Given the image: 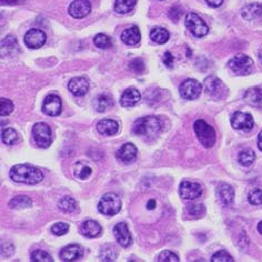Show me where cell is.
Segmentation results:
<instances>
[{"label":"cell","instance_id":"1","mask_svg":"<svg viewBox=\"0 0 262 262\" xmlns=\"http://www.w3.org/2000/svg\"><path fill=\"white\" fill-rule=\"evenodd\" d=\"M9 176L11 180L25 183V185H37L43 180V173L41 170L32 165H28V163L14 166L10 169Z\"/></svg>","mask_w":262,"mask_h":262},{"label":"cell","instance_id":"2","mask_svg":"<svg viewBox=\"0 0 262 262\" xmlns=\"http://www.w3.org/2000/svg\"><path fill=\"white\" fill-rule=\"evenodd\" d=\"M161 130L160 120L157 117L147 116L137 119L134 123L133 131L137 136L142 137H154L159 134Z\"/></svg>","mask_w":262,"mask_h":262},{"label":"cell","instance_id":"3","mask_svg":"<svg viewBox=\"0 0 262 262\" xmlns=\"http://www.w3.org/2000/svg\"><path fill=\"white\" fill-rule=\"evenodd\" d=\"M193 128L196 137H198V140L202 146L206 148H212L215 145L217 134H215V130L210 124L207 123L205 120L198 119L194 122Z\"/></svg>","mask_w":262,"mask_h":262},{"label":"cell","instance_id":"4","mask_svg":"<svg viewBox=\"0 0 262 262\" xmlns=\"http://www.w3.org/2000/svg\"><path fill=\"white\" fill-rule=\"evenodd\" d=\"M98 210L103 215L113 217L121 210V200L115 193H106L98 204Z\"/></svg>","mask_w":262,"mask_h":262},{"label":"cell","instance_id":"5","mask_svg":"<svg viewBox=\"0 0 262 262\" xmlns=\"http://www.w3.org/2000/svg\"><path fill=\"white\" fill-rule=\"evenodd\" d=\"M32 138H34L37 147L41 149L48 148L52 142L50 127L45 122L36 123L32 128Z\"/></svg>","mask_w":262,"mask_h":262},{"label":"cell","instance_id":"6","mask_svg":"<svg viewBox=\"0 0 262 262\" xmlns=\"http://www.w3.org/2000/svg\"><path fill=\"white\" fill-rule=\"evenodd\" d=\"M229 68L232 70V73L239 76H245L251 73V70L253 68V60L244 54H240L234 56L232 59H230V61L228 63Z\"/></svg>","mask_w":262,"mask_h":262},{"label":"cell","instance_id":"7","mask_svg":"<svg viewBox=\"0 0 262 262\" xmlns=\"http://www.w3.org/2000/svg\"><path fill=\"white\" fill-rule=\"evenodd\" d=\"M185 24L189 31L196 38H201L208 35L209 27L207 24L202 20L200 16L194 14V12H190V14L187 15Z\"/></svg>","mask_w":262,"mask_h":262},{"label":"cell","instance_id":"8","mask_svg":"<svg viewBox=\"0 0 262 262\" xmlns=\"http://www.w3.org/2000/svg\"><path fill=\"white\" fill-rule=\"evenodd\" d=\"M202 91V86L199 81L195 79H187L181 82L179 87V94L187 100H194L198 98Z\"/></svg>","mask_w":262,"mask_h":262},{"label":"cell","instance_id":"9","mask_svg":"<svg viewBox=\"0 0 262 262\" xmlns=\"http://www.w3.org/2000/svg\"><path fill=\"white\" fill-rule=\"evenodd\" d=\"M179 194L185 200H194L202 194V187L198 182L185 180L180 183Z\"/></svg>","mask_w":262,"mask_h":262},{"label":"cell","instance_id":"10","mask_svg":"<svg viewBox=\"0 0 262 262\" xmlns=\"http://www.w3.org/2000/svg\"><path fill=\"white\" fill-rule=\"evenodd\" d=\"M231 124L235 130L250 131L254 127V120L250 114L235 111L231 117Z\"/></svg>","mask_w":262,"mask_h":262},{"label":"cell","instance_id":"11","mask_svg":"<svg viewBox=\"0 0 262 262\" xmlns=\"http://www.w3.org/2000/svg\"><path fill=\"white\" fill-rule=\"evenodd\" d=\"M46 40H47V36L42 30L37 28L28 30L24 38L25 45L30 49H39L46 43Z\"/></svg>","mask_w":262,"mask_h":262},{"label":"cell","instance_id":"12","mask_svg":"<svg viewBox=\"0 0 262 262\" xmlns=\"http://www.w3.org/2000/svg\"><path fill=\"white\" fill-rule=\"evenodd\" d=\"M42 111L43 114L51 117H57L60 115L62 111V101L60 97L54 94L48 95L43 100Z\"/></svg>","mask_w":262,"mask_h":262},{"label":"cell","instance_id":"13","mask_svg":"<svg viewBox=\"0 0 262 262\" xmlns=\"http://www.w3.org/2000/svg\"><path fill=\"white\" fill-rule=\"evenodd\" d=\"M91 11V5L89 0H74L69 5L68 12L75 19H82L87 17Z\"/></svg>","mask_w":262,"mask_h":262},{"label":"cell","instance_id":"14","mask_svg":"<svg viewBox=\"0 0 262 262\" xmlns=\"http://www.w3.org/2000/svg\"><path fill=\"white\" fill-rule=\"evenodd\" d=\"M205 89L209 96H211L213 98H220L224 96L226 87L219 78L210 76L205 80Z\"/></svg>","mask_w":262,"mask_h":262},{"label":"cell","instance_id":"15","mask_svg":"<svg viewBox=\"0 0 262 262\" xmlns=\"http://www.w3.org/2000/svg\"><path fill=\"white\" fill-rule=\"evenodd\" d=\"M114 235L118 244L123 248L129 247L131 245V242H133L129 228L124 222H119V224H117L114 227Z\"/></svg>","mask_w":262,"mask_h":262},{"label":"cell","instance_id":"16","mask_svg":"<svg viewBox=\"0 0 262 262\" xmlns=\"http://www.w3.org/2000/svg\"><path fill=\"white\" fill-rule=\"evenodd\" d=\"M68 89L71 94L76 97H82L88 93L89 82L83 77L73 78L68 83Z\"/></svg>","mask_w":262,"mask_h":262},{"label":"cell","instance_id":"17","mask_svg":"<svg viewBox=\"0 0 262 262\" xmlns=\"http://www.w3.org/2000/svg\"><path fill=\"white\" fill-rule=\"evenodd\" d=\"M82 255H83V249L81 248V246L73 244L64 247L61 250L59 257H60V259L64 262H71V261L79 260Z\"/></svg>","mask_w":262,"mask_h":262},{"label":"cell","instance_id":"18","mask_svg":"<svg viewBox=\"0 0 262 262\" xmlns=\"http://www.w3.org/2000/svg\"><path fill=\"white\" fill-rule=\"evenodd\" d=\"M138 155V149L134 143H124L117 151V158L124 163H131L136 160Z\"/></svg>","mask_w":262,"mask_h":262},{"label":"cell","instance_id":"19","mask_svg":"<svg viewBox=\"0 0 262 262\" xmlns=\"http://www.w3.org/2000/svg\"><path fill=\"white\" fill-rule=\"evenodd\" d=\"M80 231L81 234L84 235L86 238L94 239L99 237L102 233V227L100 226L99 222H97L96 220H86L81 225Z\"/></svg>","mask_w":262,"mask_h":262},{"label":"cell","instance_id":"20","mask_svg":"<svg viewBox=\"0 0 262 262\" xmlns=\"http://www.w3.org/2000/svg\"><path fill=\"white\" fill-rule=\"evenodd\" d=\"M141 99V95L135 88H128L122 93L120 97V104L123 108H131L136 106Z\"/></svg>","mask_w":262,"mask_h":262},{"label":"cell","instance_id":"21","mask_svg":"<svg viewBox=\"0 0 262 262\" xmlns=\"http://www.w3.org/2000/svg\"><path fill=\"white\" fill-rule=\"evenodd\" d=\"M217 195L225 206H230L234 200V190L228 183H220L217 187Z\"/></svg>","mask_w":262,"mask_h":262},{"label":"cell","instance_id":"22","mask_svg":"<svg viewBox=\"0 0 262 262\" xmlns=\"http://www.w3.org/2000/svg\"><path fill=\"white\" fill-rule=\"evenodd\" d=\"M141 35L140 30L137 26H133V27H129L126 30L122 31L121 34V40L128 46H136L140 42Z\"/></svg>","mask_w":262,"mask_h":262},{"label":"cell","instance_id":"23","mask_svg":"<svg viewBox=\"0 0 262 262\" xmlns=\"http://www.w3.org/2000/svg\"><path fill=\"white\" fill-rule=\"evenodd\" d=\"M245 101L250 106L262 110V89L261 88H250L246 91Z\"/></svg>","mask_w":262,"mask_h":262},{"label":"cell","instance_id":"24","mask_svg":"<svg viewBox=\"0 0 262 262\" xmlns=\"http://www.w3.org/2000/svg\"><path fill=\"white\" fill-rule=\"evenodd\" d=\"M97 130L103 136H114L119 130V124L113 119H102L98 122Z\"/></svg>","mask_w":262,"mask_h":262},{"label":"cell","instance_id":"25","mask_svg":"<svg viewBox=\"0 0 262 262\" xmlns=\"http://www.w3.org/2000/svg\"><path fill=\"white\" fill-rule=\"evenodd\" d=\"M242 18L246 20H255V19L262 18V4H250L247 5L241 11Z\"/></svg>","mask_w":262,"mask_h":262},{"label":"cell","instance_id":"26","mask_svg":"<svg viewBox=\"0 0 262 262\" xmlns=\"http://www.w3.org/2000/svg\"><path fill=\"white\" fill-rule=\"evenodd\" d=\"M113 98L108 95H100L94 100V107L97 111H99V113H104V111H107L108 109L113 108Z\"/></svg>","mask_w":262,"mask_h":262},{"label":"cell","instance_id":"27","mask_svg":"<svg viewBox=\"0 0 262 262\" xmlns=\"http://www.w3.org/2000/svg\"><path fill=\"white\" fill-rule=\"evenodd\" d=\"M150 38H151V40L154 42L163 45V43L168 42L169 38H170V34H169V31L165 28L156 27L151 30V32H150Z\"/></svg>","mask_w":262,"mask_h":262},{"label":"cell","instance_id":"28","mask_svg":"<svg viewBox=\"0 0 262 262\" xmlns=\"http://www.w3.org/2000/svg\"><path fill=\"white\" fill-rule=\"evenodd\" d=\"M18 43L17 39L14 36L6 37L2 42V54L4 57L12 55L15 51H17Z\"/></svg>","mask_w":262,"mask_h":262},{"label":"cell","instance_id":"29","mask_svg":"<svg viewBox=\"0 0 262 262\" xmlns=\"http://www.w3.org/2000/svg\"><path fill=\"white\" fill-rule=\"evenodd\" d=\"M136 4L137 0H116L114 8L117 14L126 15L134 10Z\"/></svg>","mask_w":262,"mask_h":262},{"label":"cell","instance_id":"30","mask_svg":"<svg viewBox=\"0 0 262 262\" xmlns=\"http://www.w3.org/2000/svg\"><path fill=\"white\" fill-rule=\"evenodd\" d=\"M58 207L62 212L73 213L77 210V201L73 198V196L66 195V196H63V198L59 200Z\"/></svg>","mask_w":262,"mask_h":262},{"label":"cell","instance_id":"31","mask_svg":"<svg viewBox=\"0 0 262 262\" xmlns=\"http://www.w3.org/2000/svg\"><path fill=\"white\" fill-rule=\"evenodd\" d=\"M31 199L26 195H18L12 198L9 201V207L14 210H21V209H27L31 207Z\"/></svg>","mask_w":262,"mask_h":262},{"label":"cell","instance_id":"32","mask_svg":"<svg viewBox=\"0 0 262 262\" xmlns=\"http://www.w3.org/2000/svg\"><path fill=\"white\" fill-rule=\"evenodd\" d=\"M74 173L77 178H79L81 180H86L91 176V173H93V170H91V168L87 165L86 162L79 161L77 162L74 167Z\"/></svg>","mask_w":262,"mask_h":262},{"label":"cell","instance_id":"33","mask_svg":"<svg viewBox=\"0 0 262 262\" xmlns=\"http://www.w3.org/2000/svg\"><path fill=\"white\" fill-rule=\"evenodd\" d=\"M240 165L244 167H250L255 160V154L251 149H246L239 154L238 158Z\"/></svg>","mask_w":262,"mask_h":262},{"label":"cell","instance_id":"34","mask_svg":"<svg viewBox=\"0 0 262 262\" xmlns=\"http://www.w3.org/2000/svg\"><path fill=\"white\" fill-rule=\"evenodd\" d=\"M19 140L18 133L12 128H7L3 131V142L5 145H15V143Z\"/></svg>","mask_w":262,"mask_h":262},{"label":"cell","instance_id":"35","mask_svg":"<svg viewBox=\"0 0 262 262\" xmlns=\"http://www.w3.org/2000/svg\"><path fill=\"white\" fill-rule=\"evenodd\" d=\"M94 43L97 46L98 48H101V49H107V48H110L111 46H113L111 39L104 34L97 35L94 38Z\"/></svg>","mask_w":262,"mask_h":262},{"label":"cell","instance_id":"36","mask_svg":"<svg viewBox=\"0 0 262 262\" xmlns=\"http://www.w3.org/2000/svg\"><path fill=\"white\" fill-rule=\"evenodd\" d=\"M31 261L34 262H52L51 255L43 250H35L30 255Z\"/></svg>","mask_w":262,"mask_h":262},{"label":"cell","instance_id":"37","mask_svg":"<svg viewBox=\"0 0 262 262\" xmlns=\"http://www.w3.org/2000/svg\"><path fill=\"white\" fill-rule=\"evenodd\" d=\"M12 111H14V102L7 98H2L0 99V115L6 117L10 115Z\"/></svg>","mask_w":262,"mask_h":262},{"label":"cell","instance_id":"38","mask_svg":"<svg viewBox=\"0 0 262 262\" xmlns=\"http://www.w3.org/2000/svg\"><path fill=\"white\" fill-rule=\"evenodd\" d=\"M117 257L118 254L113 246H106L102 249L100 253V258L102 261H115Z\"/></svg>","mask_w":262,"mask_h":262},{"label":"cell","instance_id":"39","mask_svg":"<svg viewBox=\"0 0 262 262\" xmlns=\"http://www.w3.org/2000/svg\"><path fill=\"white\" fill-rule=\"evenodd\" d=\"M68 231L69 225L66 224V222H57V224L51 227V232L57 235V237H61V235H64Z\"/></svg>","mask_w":262,"mask_h":262},{"label":"cell","instance_id":"40","mask_svg":"<svg viewBox=\"0 0 262 262\" xmlns=\"http://www.w3.org/2000/svg\"><path fill=\"white\" fill-rule=\"evenodd\" d=\"M188 212L192 217H202L206 213V208L202 204H193L188 206Z\"/></svg>","mask_w":262,"mask_h":262},{"label":"cell","instance_id":"41","mask_svg":"<svg viewBox=\"0 0 262 262\" xmlns=\"http://www.w3.org/2000/svg\"><path fill=\"white\" fill-rule=\"evenodd\" d=\"M248 200L253 206L262 205V190L253 189L248 195Z\"/></svg>","mask_w":262,"mask_h":262},{"label":"cell","instance_id":"42","mask_svg":"<svg viewBox=\"0 0 262 262\" xmlns=\"http://www.w3.org/2000/svg\"><path fill=\"white\" fill-rule=\"evenodd\" d=\"M212 262H233V258L231 257L230 254H229L227 251L224 250H220L218 252H215L212 258H211Z\"/></svg>","mask_w":262,"mask_h":262},{"label":"cell","instance_id":"43","mask_svg":"<svg viewBox=\"0 0 262 262\" xmlns=\"http://www.w3.org/2000/svg\"><path fill=\"white\" fill-rule=\"evenodd\" d=\"M159 262H178L179 261V257L176 253L166 250L159 254L158 260Z\"/></svg>","mask_w":262,"mask_h":262},{"label":"cell","instance_id":"44","mask_svg":"<svg viewBox=\"0 0 262 262\" xmlns=\"http://www.w3.org/2000/svg\"><path fill=\"white\" fill-rule=\"evenodd\" d=\"M130 69L135 71L136 74L140 75L143 73V70H145V62H143L140 58H137L130 62Z\"/></svg>","mask_w":262,"mask_h":262},{"label":"cell","instance_id":"45","mask_svg":"<svg viewBox=\"0 0 262 262\" xmlns=\"http://www.w3.org/2000/svg\"><path fill=\"white\" fill-rule=\"evenodd\" d=\"M182 16V9L179 7V6H174V7L171 8V10L169 11V17L172 19L173 23H177L179 20Z\"/></svg>","mask_w":262,"mask_h":262},{"label":"cell","instance_id":"46","mask_svg":"<svg viewBox=\"0 0 262 262\" xmlns=\"http://www.w3.org/2000/svg\"><path fill=\"white\" fill-rule=\"evenodd\" d=\"M162 61L166 64V67L172 68L173 63H174V58H173L171 52H169V51L165 52V55H163V57H162Z\"/></svg>","mask_w":262,"mask_h":262},{"label":"cell","instance_id":"47","mask_svg":"<svg viewBox=\"0 0 262 262\" xmlns=\"http://www.w3.org/2000/svg\"><path fill=\"white\" fill-rule=\"evenodd\" d=\"M206 2L209 6H210V7L217 8V7H220L222 3H224V0H206Z\"/></svg>","mask_w":262,"mask_h":262},{"label":"cell","instance_id":"48","mask_svg":"<svg viewBox=\"0 0 262 262\" xmlns=\"http://www.w3.org/2000/svg\"><path fill=\"white\" fill-rule=\"evenodd\" d=\"M24 0H2L3 5H16V4H21Z\"/></svg>","mask_w":262,"mask_h":262},{"label":"cell","instance_id":"49","mask_svg":"<svg viewBox=\"0 0 262 262\" xmlns=\"http://www.w3.org/2000/svg\"><path fill=\"white\" fill-rule=\"evenodd\" d=\"M155 207H156V201L152 200V199H150L148 201V205H147L148 210H152V209H155Z\"/></svg>","mask_w":262,"mask_h":262},{"label":"cell","instance_id":"50","mask_svg":"<svg viewBox=\"0 0 262 262\" xmlns=\"http://www.w3.org/2000/svg\"><path fill=\"white\" fill-rule=\"evenodd\" d=\"M258 148L262 151V131L258 136Z\"/></svg>","mask_w":262,"mask_h":262},{"label":"cell","instance_id":"51","mask_svg":"<svg viewBox=\"0 0 262 262\" xmlns=\"http://www.w3.org/2000/svg\"><path fill=\"white\" fill-rule=\"evenodd\" d=\"M258 231L262 234V221L258 225Z\"/></svg>","mask_w":262,"mask_h":262},{"label":"cell","instance_id":"52","mask_svg":"<svg viewBox=\"0 0 262 262\" xmlns=\"http://www.w3.org/2000/svg\"><path fill=\"white\" fill-rule=\"evenodd\" d=\"M259 59H260V61L262 62V49H261L260 52H259Z\"/></svg>","mask_w":262,"mask_h":262}]
</instances>
